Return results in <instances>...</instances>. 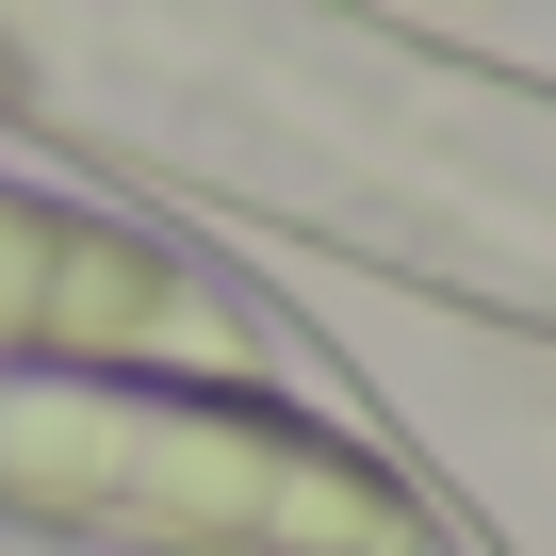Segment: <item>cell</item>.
<instances>
[{
	"label": "cell",
	"instance_id": "6da1fadb",
	"mask_svg": "<svg viewBox=\"0 0 556 556\" xmlns=\"http://www.w3.org/2000/svg\"><path fill=\"white\" fill-rule=\"evenodd\" d=\"M0 377H312V361L213 245L66 180H0Z\"/></svg>",
	"mask_w": 556,
	"mask_h": 556
}]
</instances>
